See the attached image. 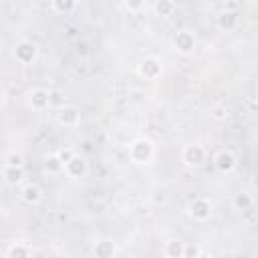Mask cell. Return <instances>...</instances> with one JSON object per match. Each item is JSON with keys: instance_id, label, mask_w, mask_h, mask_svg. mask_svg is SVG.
Segmentation results:
<instances>
[{"instance_id": "cell-1", "label": "cell", "mask_w": 258, "mask_h": 258, "mask_svg": "<svg viewBox=\"0 0 258 258\" xmlns=\"http://www.w3.org/2000/svg\"><path fill=\"white\" fill-rule=\"evenodd\" d=\"M129 157L133 163H147L153 157V143L147 137H139L129 145Z\"/></svg>"}, {"instance_id": "cell-20", "label": "cell", "mask_w": 258, "mask_h": 258, "mask_svg": "<svg viewBox=\"0 0 258 258\" xmlns=\"http://www.w3.org/2000/svg\"><path fill=\"white\" fill-rule=\"evenodd\" d=\"M75 6H77L75 0H52V2H50V8H52L54 12H58V14H67V12L75 10Z\"/></svg>"}, {"instance_id": "cell-4", "label": "cell", "mask_w": 258, "mask_h": 258, "mask_svg": "<svg viewBox=\"0 0 258 258\" xmlns=\"http://www.w3.org/2000/svg\"><path fill=\"white\" fill-rule=\"evenodd\" d=\"M181 161L187 167H200L206 161V149L202 145H198V143H189L181 151Z\"/></svg>"}, {"instance_id": "cell-21", "label": "cell", "mask_w": 258, "mask_h": 258, "mask_svg": "<svg viewBox=\"0 0 258 258\" xmlns=\"http://www.w3.org/2000/svg\"><path fill=\"white\" fill-rule=\"evenodd\" d=\"M6 165H10V167H22V165H24V157H22V153H16V151L8 153V157H6Z\"/></svg>"}, {"instance_id": "cell-13", "label": "cell", "mask_w": 258, "mask_h": 258, "mask_svg": "<svg viewBox=\"0 0 258 258\" xmlns=\"http://www.w3.org/2000/svg\"><path fill=\"white\" fill-rule=\"evenodd\" d=\"M183 250H185V242L179 238H173V240L165 242V246H163L165 258H183Z\"/></svg>"}, {"instance_id": "cell-9", "label": "cell", "mask_w": 258, "mask_h": 258, "mask_svg": "<svg viewBox=\"0 0 258 258\" xmlns=\"http://www.w3.org/2000/svg\"><path fill=\"white\" fill-rule=\"evenodd\" d=\"M28 103L34 111H42L50 105V93L46 89H32L28 95Z\"/></svg>"}, {"instance_id": "cell-18", "label": "cell", "mask_w": 258, "mask_h": 258, "mask_svg": "<svg viewBox=\"0 0 258 258\" xmlns=\"http://www.w3.org/2000/svg\"><path fill=\"white\" fill-rule=\"evenodd\" d=\"M6 258H30V248L24 242H16L8 248V256Z\"/></svg>"}, {"instance_id": "cell-12", "label": "cell", "mask_w": 258, "mask_h": 258, "mask_svg": "<svg viewBox=\"0 0 258 258\" xmlns=\"http://www.w3.org/2000/svg\"><path fill=\"white\" fill-rule=\"evenodd\" d=\"M218 28L220 30H224V32H230V30H234L236 26H238V14L236 12H226V10H222L220 14H218Z\"/></svg>"}, {"instance_id": "cell-17", "label": "cell", "mask_w": 258, "mask_h": 258, "mask_svg": "<svg viewBox=\"0 0 258 258\" xmlns=\"http://www.w3.org/2000/svg\"><path fill=\"white\" fill-rule=\"evenodd\" d=\"M232 204H234L236 210H242V212H244V210H250V208H252L254 200H252V194H248V191H240V194L234 196Z\"/></svg>"}, {"instance_id": "cell-22", "label": "cell", "mask_w": 258, "mask_h": 258, "mask_svg": "<svg viewBox=\"0 0 258 258\" xmlns=\"http://www.w3.org/2000/svg\"><path fill=\"white\" fill-rule=\"evenodd\" d=\"M73 155H75V151L71 149V147H62V149H58L56 151V157L60 159V163L64 165V163H69L71 159H73Z\"/></svg>"}, {"instance_id": "cell-3", "label": "cell", "mask_w": 258, "mask_h": 258, "mask_svg": "<svg viewBox=\"0 0 258 258\" xmlns=\"http://www.w3.org/2000/svg\"><path fill=\"white\" fill-rule=\"evenodd\" d=\"M137 73H139V77H143V79H147V81H155L157 77H161L163 64H161V60L155 58V56H145V58L137 64Z\"/></svg>"}, {"instance_id": "cell-14", "label": "cell", "mask_w": 258, "mask_h": 258, "mask_svg": "<svg viewBox=\"0 0 258 258\" xmlns=\"http://www.w3.org/2000/svg\"><path fill=\"white\" fill-rule=\"evenodd\" d=\"M6 183L10 185H18L22 179H24V169L22 167H10V165H4V171H2Z\"/></svg>"}, {"instance_id": "cell-2", "label": "cell", "mask_w": 258, "mask_h": 258, "mask_svg": "<svg viewBox=\"0 0 258 258\" xmlns=\"http://www.w3.org/2000/svg\"><path fill=\"white\" fill-rule=\"evenodd\" d=\"M38 56V46L32 40H18L14 44V58L22 64H30L34 62Z\"/></svg>"}, {"instance_id": "cell-28", "label": "cell", "mask_w": 258, "mask_h": 258, "mask_svg": "<svg viewBox=\"0 0 258 258\" xmlns=\"http://www.w3.org/2000/svg\"><path fill=\"white\" fill-rule=\"evenodd\" d=\"M127 258H129V256H127Z\"/></svg>"}, {"instance_id": "cell-15", "label": "cell", "mask_w": 258, "mask_h": 258, "mask_svg": "<svg viewBox=\"0 0 258 258\" xmlns=\"http://www.w3.org/2000/svg\"><path fill=\"white\" fill-rule=\"evenodd\" d=\"M20 196H22V200H24L26 204H38L42 194H40L38 185H34V183H26V185L20 189Z\"/></svg>"}, {"instance_id": "cell-8", "label": "cell", "mask_w": 258, "mask_h": 258, "mask_svg": "<svg viewBox=\"0 0 258 258\" xmlns=\"http://www.w3.org/2000/svg\"><path fill=\"white\" fill-rule=\"evenodd\" d=\"M56 121H58V125H62V127H77V125L81 123V111H79L77 107H73V105L62 107V109H58V113H56Z\"/></svg>"}, {"instance_id": "cell-7", "label": "cell", "mask_w": 258, "mask_h": 258, "mask_svg": "<svg viewBox=\"0 0 258 258\" xmlns=\"http://www.w3.org/2000/svg\"><path fill=\"white\" fill-rule=\"evenodd\" d=\"M214 165L220 173H232L236 169V155L230 149H220L214 155Z\"/></svg>"}, {"instance_id": "cell-27", "label": "cell", "mask_w": 258, "mask_h": 258, "mask_svg": "<svg viewBox=\"0 0 258 258\" xmlns=\"http://www.w3.org/2000/svg\"><path fill=\"white\" fill-rule=\"evenodd\" d=\"M196 258H212V254H208V252H202V250H200V254H198Z\"/></svg>"}, {"instance_id": "cell-25", "label": "cell", "mask_w": 258, "mask_h": 258, "mask_svg": "<svg viewBox=\"0 0 258 258\" xmlns=\"http://www.w3.org/2000/svg\"><path fill=\"white\" fill-rule=\"evenodd\" d=\"M200 254V248L198 246H187L185 244V250H183V258H196Z\"/></svg>"}, {"instance_id": "cell-16", "label": "cell", "mask_w": 258, "mask_h": 258, "mask_svg": "<svg viewBox=\"0 0 258 258\" xmlns=\"http://www.w3.org/2000/svg\"><path fill=\"white\" fill-rule=\"evenodd\" d=\"M175 8H177V4L171 2V0H157V2H153V12L157 16H171L175 12Z\"/></svg>"}, {"instance_id": "cell-11", "label": "cell", "mask_w": 258, "mask_h": 258, "mask_svg": "<svg viewBox=\"0 0 258 258\" xmlns=\"http://www.w3.org/2000/svg\"><path fill=\"white\" fill-rule=\"evenodd\" d=\"M117 252L115 244L111 240H97L95 246H93V254L95 258H113Z\"/></svg>"}, {"instance_id": "cell-24", "label": "cell", "mask_w": 258, "mask_h": 258, "mask_svg": "<svg viewBox=\"0 0 258 258\" xmlns=\"http://www.w3.org/2000/svg\"><path fill=\"white\" fill-rule=\"evenodd\" d=\"M125 10H129V12H139L141 8H145V2L143 0H139V2H123L121 4Z\"/></svg>"}, {"instance_id": "cell-5", "label": "cell", "mask_w": 258, "mask_h": 258, "mask_svg": "<svg viewBox=\"0 0 258 258\" xmlns=\"http://www.w3.org/2000/svg\"><path fill=\"white\" fill-rule=\"evenodd\" d=\"M173 46L179 54H191L196 48V36L191 30H177V34L173 36Z\"/></svg>"}, {"instance_id": "cell-6", "label": "cell", "mask_w": 258, "mask_h": 258, "mask_svg": "<svg viewBox=\"0 0 258 258\" xmlns=\"http://www.w3.org/2000/svg\"><path fill=\"white\" fill-rule=\"evenodd\" d=\"M189 216L196 220V222H206L210 220L212 216V202L208 198H196L191 204H189Z\"/></svg>"}, {"instance_id": "cell-26", "label": "cell", "mask_w": 258, "mask_h": 258, "mask_svg": "<svg viewBox=\"0 0 258 258\" xmlns=\"http://www.w3.org/2000/svg\"><path fill=\"white\" fill-rule=\"evenodd\" d=\"M4 103H6V93H4L2 89H0V109L4 107Z\"/></svg>"}, {"instance_id": "cell-19", "label": "cell", "mask_w": 258, "mask_h": 258, "mask_svg": "<svg viewBox=\"0 0 258 258\" xmlns=\"http://www.w3.org/2000/svg\"><path fill=\"white\" fill-rule=\"evenodd\" d=\"M44 171H48V173H60V171H64V165L60 163V159L56 157V153H52V155H48L46 159H44Z\"/></svg>"}, {"instance_id": "cell-23", "label": "cell", "mask_w": 258, "mask_h": 258, "mask_svg": "<svg viewBox=\"0 0 258 258\" xmlns=\"http://www.w3.org/2000/svg\"><path fill=\"white\" fill-rule=\"evenodd\" d=\"M226 117H228V109H226V107L218 105V107L212 109V119H216V121H224Z\"/></svg>"}, {"instance_id": "cell-10", "label": "cell", "mask_w": 258, "mask_h": 258, "mask_svg": "<svg viewBox=\"0 0 258 258\" xmlns=\"http://www.w3.org/2000/svg\"><path fill=\"white\" fill-rule=\"evenodd\" d=\"M87 169H89L87 161H85L83 157H79L77 153L73 155V159H71L69 163H64V173H67L69 177H83V175L87 173Z\"/></svg>"}]
</instances>
